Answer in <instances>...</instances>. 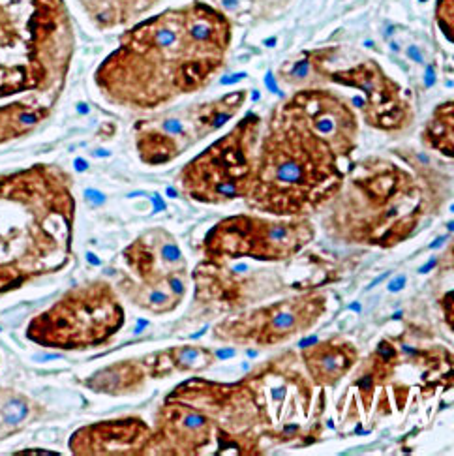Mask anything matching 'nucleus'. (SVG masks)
<instances>
[{
  "mask_svg": "<svg viewBox=\"0 0 454 456\" xmlns=\"http://www.w3.org/2000/svg\"><path fill=\"white\" fill-rule=\"evenodd\" d=\"M231 17L192 0L139 19L94 72L98 92L111 105L158 111L201 92L227 64Z\"/></svg>",
  "mask_w": 454,
  "mask_h": 456,
  "instance_id": "1",
  "label": "nucleus"
},
{
  "mask_svg": "<svg viewBox=\"0 0 454 456\" xmlns=\"http://www.w3.org/2000/svg\"><path fill=\"white\" fill-rule=\"evenodd\" d=\"M75 214L73 178L64 167L0 173V295L68 267Z\"/></svg>",
  "mask_w": 454,
  "mask_h": 456,
  "instance_id": "2",
  "label": "nucleus"
},
{
  "mask_svg": "<svg viewBox=\"0 0 454 456\" xmlns=\"http://www.w3.org/2000/svg\"><path fill=\"white\" fill-rule=\"evenodd\" d=\"M340 158L308 126L287 98L270 111L257 147L256 173L244 201L280 218H299L323 207L342 188Z\"/></svg>",
  "mask_w": 454,
  "mask_h": 456,
  "instance_id": "3",
  "label": "nucleus"
},
{
  "mask_svg": "<svg viewBox=\"0 0 454 456\" xmlns=\"http://www.w3.org/2000/svg\"><path fill=\"white\" fill-rule=\"evenodd\" d=\"M73 55L64 0H0V100L26 94L55 105Z\"/></svg>",
  "mask_w": 454,
  "mask_h": 456,
  "instance_id": "4",
  "label": "nucleus"
},
{
  "mask_svg": "<svg viewBox=\"0 0 454 456\" xmlns=\"http://www.w3.org/2000/svg\"><path fill=\"white\" fill-rule=\"evenodd\" d=\"M428 194L405 169L389 160L362 161L332 201V231L347 242L394 246L413 235Z\"/></svg>",
  "mask_w": 454,
  "mask_h": 456,
  "instance_id": "5",
  "label": "nucleus"
},
{
  "mask_svg": "<svg viewBox=\"0 0 454 456\" xmlns=\"http://www.w3.org/2000/svg\"><path fill=\"white\" fill-rule=\"evenodd\" d=\"M278 79L295 88L330 83L359 90L364 122L381 132H402L411 126L415 117L402 84L389 76L377 60L360 55L342 64L340 47L336 45L304 51L280 68Z\"/></svg>",
  "mask_w": 454,
  "mask_h": 456,
  "instance_id": "6",
  "label": "nucleus"
},
{
  "mask_svg": "<svg viewBox=\"0 0 454 456\" xmlns=\"http://www.w3.org/2000/svg\"><path fill=\"white\" fill-rule=\"evenodd\" d=\"M126 321L120 293L94 280L68 289L57 303L28 321L26 338L45 349L85 351L107 344Z\"/></svg>",
  "mask_w": 454,
  "mask_h": 456,
  "instance_id": "7",
  "label": "nucleus"
},
{
  "mask_svg": "<svg viewBox=\"0 0 454 456\" xmlns=\"http://www.w3.org/2000/svg\"><path fill=\"white\" fill-rule=\"evenodd\" d=\"M261 130L263 120L256 113L240 118L227 134L218 137L180 169L182 194L206 205L244 199L256 173Z\"/></svg>",
  "mask_w": 454,
  "mask_h": 456,
  "instance_id": "8",
  "label": "nucleus"
},
{
  "mask_svg": "<svg viewBox=\"0 0 454 456\" xmlns=\"http://www.w3.org/2000/svg\"><path fill=\"white\" fill-rule=\"evenodd\" d=\"M122 261L126 269L117 291L131 304L160 315L182 303L188 287V263L169 231H145L122 252Z\"/></svg>",
  "mask_w": 454,
  "mask_h": 456,
  "instance_id": "9",
  "label": "nucleus"
},
{
  "mask_svg": "<svg viewBox=\"0 0 454 456\" xmlns=\"http://www.w3.org/2000/svg\"><path fill=\"white\" fill-rule=\"evenodd\" d=\"M248 100V90L237 88L214 100L173 107L133 126L135 149L146 165L169 163L201 139L225 126Z\"/></svg>",
  "mask_w": 454,
  "mask_h": 456,
  "instance_id": "10",
  "label": "nucleus"
},
{
  "mask_svg": "<svg viewBox=\"0 0 454 456\" xmlns=\"http://www.w3.org/2000/svg\"><path fill=\"white\" fill-rule=\"evenodd\" d=\"M316 235L304 216L291 220H265L239 214L222 220L205 236L203 265L220 267L240 257L257 261H282L299 253Z\"/></svg>",
  "mask_w": 454,
  "mask_h": 456,
  "instance_id": "11",
  "label": "nucleus"
},
{
  "mask_svg": "<svg viewBox=\"0 0 454 456\" xmlns=\"http://www.w3.org/2000/svg\"><path fill=\"white\" fill-rule=\"evenodd\" d=\"M325 312L321 297L280 301L250 313L223 321L216 327V336L229 342L274 346L299 332L308 330Z\"/></svg>",
  "mask_w": 454,
  "mask_h": 456,
  "instance_id": "12",
  "label": "nucleus"
},
{
  "mask_svg": "<svg viewBox=\"0 0 454 456\" xmlns=\"http://www.w3.org/2000/svg\"><path fill=\"white\" fill-rule=\"evenodd\" d=\"M212 351L205 347H173L154 357L115 363L102 368L94 376L86 378L85 385L100 394L124 396L137 392L145 385L146 378L167 376V372L173 370H203L212 363Z\"/></svg>",
  "mask_w": 454,
  "mask_h": 456,
  "instance_id": "13",
  "label": "nucleus"
},
{
  "mask_svg": "<svg viewBox=\"0 0 454 456\" xmlns=\"http://www.w3.org/2000/svg\"><path fill=\"white\" fill-rule=\"evenodd\" d=\"M287 100L340 160H349L359 145L360 122L342 94L326 86H306L297 88Z\"/></svg>",
  "mask_w": 454,
  "mask_h": 456,
  "instance_id": "14",
  "label": "nucleus"
},
{
  "mask_svg": "<svg viewBox=\"0 0 454 456\" xmlns=\"http://www.w3.org/2000/svg\"><path fill=\"white\" fill-rule=\"evenodd\" d=\"M150 426L139 417H122L79 428L69 438V451L79 456L145 455Z\"/></svg>",
  "mask_w": 454,
  "mask_h": 456,
  "instance_id": "15",
  "label": "nucleus"
},
{
  "mask_svg": "<svg viewBox=\"0 0 454 456\" xmlns=\"http://www.w3.org/2000/svg\"><path fill=\"white\" fill-rule=\"evenodd\" d=\"M302 359L316 385L328 387L336 385L343 378V374L349 372L357 361V349L347 342L336 344L328 340L304 351Z\"/></svg>",
  "mask_w": 454,
  "mask_h": 456,
  "instance_id": "16",
  "label": "nucleus"
},
{
  "mask_svg": "<svg viewBox=\"0 0 454 456\" xmlns=\"http://www.w3.org/2000/svg\"><path fill=\"white\" fill-rule=\"evenodd\" d=\"M98 30L131 26L152 11L162 0H77Z\"/></svg>",
  "mask_w": 454,
  "mask_h": 456,
  "instance_id": "17",
  "label": "nucleus"
},
{
  "mask_svg": "<svg viewBox=\"0 0 454 456\" xmlns=\"http://www.w3.org/2000/svg\"><path fill=\"white\" fill-rule=\"evenodd\" d=\"M53 105L36 98L11 101L0 105V145L32 134L51 115Z\"/></svg>",
  "mask_w": 454,
  "mask_h": 456,
  "instance_id": "18",
  "label": "nucleus"
},
{
  "mask_svg": "<svg viewBox=\"0 0 454 456\" xmlns=\"http://www.w3.org/2000/svg\"><path fill=\"white\" fill-rule=\"evenodd\" d=\"M42 407L13 388L0 387V441L34 422Z\"/></svg>",
  "mask_w": 454,
  "mask_h": 456,
  "instance_id": "19",
  "label": "nucleus"
},
{
  "mask_svg": "<svg viewBox=\"0 0 454 456\" xmlns=\"http://www.w3.org/2000/svg\"><path fill=\"white\" fill-rule=\"evenodd\" d=\"M422 143L447 158H454V101H443L432 111L422 130Z\"/></svg>",
  "mask_w": 454,
  "mask_h": 456,
  "instance_id": "20",
  "label": "nucleus"
},
{
  "mask_svg": "<svg viewBox=\"0 0 454 456\" xmlns=\"http://www.w3.org/2000/svg\"><path fill=\"white\" fill-rule=\"evenodd\" d=\"M434 17L443 38L454 43V0H436Z\"/></svg>",
  "mask_w": 454,
  "mask_h": 456,
  "instance_id": "21",
  "label": "nucleus"
},
{
  "mask_svg": "<svg viewBox=\"0 0 454 456\" xmlns=\"http://www.w3.org/2000/svg\"><path fill=\"white\" fill-rule=\"evenodd\" d=\"M220 6H216V8H220L222 11H225L227 15L231 13V11H239L240 9V2H248V6L252 9L259 8L261 9V13L263 15H266V9L265 8H270V11L276 8H283L285 4H289L291 0H216Z\"/></svg>",
  "mask_w": 454,
  "mask_h": 456,
  "instance_id": "22",
  "label": "nucleus"
},
{
  "mask_svg": "<svg viewBox=\"0 0 454 456\" xmlns=\"http://www.w3.org/2000/svg\"><path fill=\"white\" fill-rule=\"evenodd\" d=\"M403 282H405V278H398L394 282V286H389V289H390V291H398V289L403 286Z\"/></svg>",
  "mask_w": 454,
  "mask_h": 456,
  "instance_id": "23",
  "label": "nucleus"
}]
</instances>
